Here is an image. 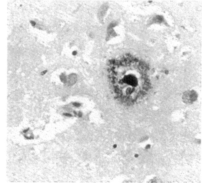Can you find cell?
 I'll use <instances>...</instances> for the list:
<instances>
[{
	"label": "cell",
	"mask_w": 202,
	"mask_h": 183,
	"mask_svg": "<svg viewBox=\"0 0 202 183\" xmlns=\"http://www.w3.org/2000/svg\"><path fill=\"white\" fill-rule=\"evenodd\" d=\"M109 77L115 92L126 101L145 95L150 90L149 68L139 58L126 55L110 65Z\"/></svg>",
	"instance_id": "obj_1"
},
{
	"label": "cell",
	"mask_w": 202,
	"mask_h": 183,
	"mask_svg": "<svg viewBox=\"0 0 202 183\" xmlns=\"http://www.w3.org/2000/svg\"><path fill=\"white\" fill-rule=\"evenodd\" d=\"M138 155H135V157H138Z\"/></svg>",
	"instance_id": "obj_2"
},
{
	"label": "cell",
	"mask_w": 202,
	"mask_h": 183,
	"mask_svg": "<svg viewBox=\"0 0 202 183\" xmlns=\"http://www.w3.org/2000/svg\"><path fill=\"white\" fill-rule=\"evenodd\" d=\"M116 147H117V145H114V147L116 148Z\"/></svg>",
	"instance_id": "obj_3"
}]
</instances>
